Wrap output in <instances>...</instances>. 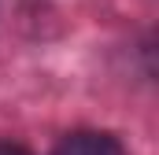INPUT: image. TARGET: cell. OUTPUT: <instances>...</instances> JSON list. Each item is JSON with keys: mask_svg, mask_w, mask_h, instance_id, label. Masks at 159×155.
Listing matches in <instances>:
<instances>
[{"mask_svg": "<svg viewBox=\"0 0 159 155\" xmlns=\"http://www.w3.org/2000/svg\"><path fill=\"white\" fill-rule=\"evenodd\" d=\"M56 155H126V152L107 133H70L59 140Z\"/></svg>", "mask_w": 159, "mask_h": 155, "instance_id": "1", "label": "cell"}, {"mask_svg": "<svg viewBox=\"0 0 159 155\" xmlns=\"http://www.w3.org/2000/svg\"><path fill=\"white\" fill-rule=\"evenodd\" d=\"M0 155H30V152L19 148V144H0Z\"/></svg>", "mask_w": 159, "mask_h": 155, "instance_id": "2", "label": "cell"}]
</instances>
